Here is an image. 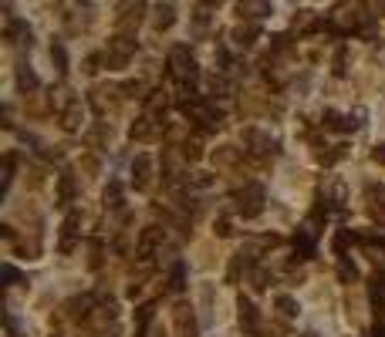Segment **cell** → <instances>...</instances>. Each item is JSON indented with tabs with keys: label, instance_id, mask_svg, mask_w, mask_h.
Wrapping results in <instances>:
<instances>
[{
	"label": "cell",
	"instance_id": "7c38bea8",
	"mask_svg": "<svg viewBox=\"0 0 385 337\" xmlns=\"http://www.w3.org/2000/svg\"><path fill=\"white\" fill-rule=\"evenodd\" d=\"M172 324H176L179 337H196V317H193V307L189 304L172 307Z\"/></svg>",
	"mask_w": 385,
	"mask_h": 337
},
{
	"label": "cell",
	"instance_id": "30bf717a",
	"mask_svg": "<svg viewBox=\"0 0 385 337\" xmlns=\"http://www.w3.org/2000/svg\"><path fill=\"white\" fill-rule=\"evenodd\" d=\"M237 310H240V314H237V317H240V327H244L247 334H257V331H261V310H257V304H254L250 297H240V300H237Z\"/></svg>",
	"mask_w": 385,
	"mask_h": 337
},
{
	"label": "cell",
	"instance_id": "d590c367",
	"mask_svg": "<svg viewBox=\"0 0 385 337\" xmlns=\"http://www.w3.org/2000/svg\"><path fill=\"white\" fill-rule=\"evenodd\" d=\"M213 159H216V162H220V166H233V162L240 159V152H237L233 145H223V149H220V152H216Z\"/></svg>",
	"mask_w": 385,
	"mask_h": 337
},
{
	"label": "cell",
	"instance_id": "ee69618b",
	"mask_svg": "<svg viewBox=\"0 0 385 337\" xmlns=\"http://www.w3.org/2000/svg\"><path fill=\"white\" fill-rule=\"evenodd\" d=\"M4 276H7V287H14L17 280H20V276H17V270H14V266H7V270H4Z\"/></svg>",
	"mask_w": 385,
	"mask_h": 337
},
{
	"label": "cell",
	"instance_id": "4dcf8cb0",
	"mask_svg": "<svg viewBox=\"0 0 385 337\" xmlns=\"http://www.w3.org/2000/svg\"><path fill=\"white\" fill-rule=\"evenodd\" d=\"M274 307L280 310V317H297V300L288 297V293H280L278 300H274Z\"/></svg>",
	"mask_w": 385,
	"mask_h": 337
},
{
	"label": "cell",
	"instance_id": "f35d334b",
	"mask_svg": "<svg viewBox=\"0 0 385 337\" xmlns=\"http://www.w3.org/2000/svg\"><path fill=\"white\" fill-rule=\"evenodd\" d=\"M250 280H254V290H267V283H271V274L267 270H250Z\"/></svg>",
	"mask_w": 385,
	"mask_h": 337
},
{
	"label": "cell",
	"instance_id": "4fadbf2b",
	"mask_svg": "<svg viewBox=\"0 0 385 337\" xmlns=\"http://www.w3.org/2000/svg\"><path fill=\"white\" fill-rule=\"evenodd\" d=\"M129 135H132V142H153V138L159 135V118H155L153 111L142 115V118H136V125L129 128Z\"/></svg>",
	"mask_w": 385,
	"mask_h": 337
},
{
	"label": "cell",
	"instance_id": "d6986e66",
	"mask_svg": "<svg viewBox=\"0 0 385 337\" xmlns=\"http://www.w3.org/2000/svg\"><path fill=\"white\" fill-rule=\"evenodd\" d=\"M230 37L237 47H254L261 41V27H257V24H240V27H233Z\"/></svg>",
	"mask_w": 385,
	"mask_h": 337
},
{
	"label": "cell",
	"instance_id": "5bb4252c",
	"mask_svg": "<svg viewBox=\"0 0 385 337\" xmlns=\"http://www.w3.org/2000/svg\"><path fill=\"white\" fill-rule=\"evenodd\" d=\"M78 196V183H75V172L71 168H61V176H58V206L68 209Z\"/></svg>",
	"mask_w": 385,
	"mask_h": 337
},
{
	"label": "cell",
	"instance_id": "83f0119b",
	"mask_svg": "<svg viewBox=\"0 0 385 337\" xmlns=\"http://www.w3.org/2000/svg\"><path fill=\"white\" fill-rule=\"evenodd\" d=\"M153 314H155V304H142L139 310H136V324H139V337H146V331H149V324H153Z\"/></svg>",
	"mask_w": 385,
	"mask_h": 337
},
{
	"label": "cell",
	"instance_id": "8992f818",
	"mask_svg": "<svg viewBox=\"0 0 385 337\" xmlns=\"http://www.w3.org/2000/svg\"><path fill=\"white\" fill-rule=\"evenodd\" d=\"M153 172H155V166H153V159H149L146 152L132 159V185H136L139 192H146V189L153 185Z\"/></svg>",
	"mask_w": 385,
	"mask_h": 337
},
{
	"label": "cell",
	"instance_id": "b9f144b4",
	"mask_svg": "<svg viewBox=\"0 0 385 337\" xmlns=\"http://www.w3.org/2000/svg\"><path fill=\"white\" fill-rule=\"evenodd\" d=\"M216 236H233L230 219H216Z\"/></svg>",
	"mask_w": 385,
	"mask_h": 337
},
{
	"label": "cell",
	"instance_id": "e575fe53",
	"mask_svg": "<svg viewBox=\"0 0 385 337\" xmlns=\"http://www.w3.org/2000/svg\"><path fill=\"white\" fill-rule=\"evenodd\" d=\"M51 61H54V68H58V71H68V54H64V47L58 44V41H54V44H51Z\"/></svg>",
	"mask_w": 385,
	"mask_h": 337
},
{
	"label": "cell",
	"instance_id": "1f68e13d",
	"mask_svg": "<svg viewBox=\"0 0 385 337\" xmlns=\"http://www.w3.org/2000/svg\"><path fill=\"white\" fill-rule=\"evenodd\" d=\"M362 125H365V108H355L345 115V132H358Z\"/></svg>",
	"mask_w": 385,
	"mask_h": 337
},
{
	"label": "cell",
	"instance_id": "ac0fdd59",
	"mask_svg": "<svg viewBox=\"0 0 385 337\" xmlns=\"http://www.w3.org/2000/svg\"><path fill=\"white\" fill-rule=\"evenodd\" d=\"M92 310H95V297L85 293V297H75V300L68 304V317H71V321H88Z\"/></svg>",
	"mask_w": 385,
	"mask_h": 337
},
{
	"label": "cell",
	"instance_id": "7402d4cb",
	"mask_svg": "<svg viewBox=\"0 0 385 337\" xmlns=\"http://www.w3.org/2000/svg\"><path fill=\"white\" fill-rule=\"evenodd\" d=\"M294 250H297V260H311L314 257V233L301 230L294 236Z\"/></svg>",
	"mask_w": 385,
	"mask_h": 337
},
{
	"label": "cell",
	"instance_id": "5b68a950",
	"mask_svg": "<svg viewBox=\"0 0 385 337\" xmlns=\"http://www.w3.org/2000/svg\"><path fill=\"white\" fill-rule=\"evenodd\" d=\"M244 145L247 155H254V159H274L278 155V138L263 128H244Z\"/></svg>",
	"mask_w": 385,
	"mask_h": 337
},
{
	"label": "cell",
	"instance_id": "52a82bcc",
	"mask_svg": "<svg viewBox=\"0 0 385 337\" xmlns=\"http://www.w3.org/2000/svg\"><path fill=\"white\" fill-rule=\"evenodd\" d=\"M162 236H166V230H159V226H146L139 236V246H136V253H139V260H153L155 250L162 246Z\"/></svg>",
	"mask_w": 385,
	"mask_h": 337
},
{
	"label": "cell",
	"instance_id": "f1b7e54d",
	"mask_svg": "<svg viewBox=\"0 0 385 337\" xmlns=\"http://www.w3.org/2000/svg\"><path fill=\"white\" fill-rule=\"evenodd\" d=\"M345 155H348V149H345V145H331L328 152H318V162H321V166H335V162H341Z\"/></svg>",
	"mask_w": 385,
	"mask_h": 337
},
{
	"label": "cell",
	"instance_id": "8fae6325",
	"mask_svg": "<svg viewBox=\"0 0 385 337\" xmlns=\"http://www.w3.org/2000/svg\"><path fill=\"white\" fill-rule=\"evenodd\" d=\"M365 209L375 223H385V185L372 183L365 185Z\"/></svg>",
	"mask_w": 385,
	"mask_h": 337
},
{
	"label": "cell",
	"instance_id": "6da1fadb",
	"mask_svg": "<svg viewBox=\"0 0 385 337\" xmlns=\"http://www.w3.org/2000/svg\"><path fill=\"white\" fill-rule=\"evenodd\" d=\"M176 105H179V111H183L196 128H203V132H216V128L223 125V111L213 108L210 102H203L200 94H193V88H183Z\"/></svg>",
	"mask_w": 385,
	"mask_h": 337
},
{
	"label": "cell",
	"instance_id": "2e32d148",
	"mask_svg": "<svg viewBox=\"0 0 385 337\" xmlns=\"http://www.w3.org/2000/svg\"><path fill=\"white\" fill-rule=\"evenodd\" d=\"M81 118H85L81 98H68V105L61 108V128L64 132H78V128H81Z\"/></svg>",
	"mask_w": 385,
	"mask_h": 337
},
{
	"label": "cell",
	"instance_id": "9a60e30c",
	"mask_svg": "<svg viewBox=\"0 0 385 337\" xmlns=\"http://www.w3.org/2000/svg\"><path fill=\"white\" fill-rule=\"evenodd\" d=\"M142 20V0H136V4H122L119 7V31L122 34H132L136 27H139Z\"/></svg>",
	"mask_w": 385,
	"mask_h": 337
},
{
	"label": "cell",
	"instance_id": "484cf974",
	"mask_svg": "<svg viewBox=\"0 0 385 337\" xmlns=\"http://www.w3.org/2000/svg\"><path fill=\"white\" fill-rule=\"evenodd\" d=\"M105 206H108V209H119V206H122V183H119V179H108V185H105Z\"/></svg>",
	"mask_w": 385,
	"mask_h": 337
},
{
	"label": "cell",
	"instance_id": "d4e9b609",
	"mask_svg": "<svg viewBox=\"0 0 385 337\" xmlns=\"http://www.w3.org/2000/svg\"><path fill=\"white\" fill-rule=\"evenodd\" d=\"M321 128H328V132H345V115H338L335 108H324L321 111Z\"/></svg>",
	"mask_w": 385,
	"mask_h": 337
},
{
	"label": "cell",
	"instance_id": "44dd1931",
	"mask_svg": "<svg viewBox=\"0 0 385 337\" xmlns=\"http://www.w3.org/2000/svg\"><path fill=\"white\" fill-rule=\"evenodd\" d=\"M85 142H88L92 149H102V145H108V142H112V125L98 122L92 132H85Z\"/></svg>",
	"mask_w": 385,
	"mask_h": 337
},
{
	"label": "cell",
	"instance_id": "4316f807",
	"mask_svg": "<svg viewBox=\"0 0 385 337\" xmlns=\"http://www.w3.org/2000/svg\"><path fill=\"white\" fill-rule=\"evenodd\" d=\"M338 280L341 283H355L358 280V266L348 257H338Z\"/></svg>",
	"mask_w": 385,
	"mask_h": 337
},
{
	"label": "cell",
	"instance_id": "7dc6e473",
	"mask_svg": "<svg viewBox=\"0 0 385 337\" xmlns=\"http://www.w3.org/2000/svg\"><path fill=\"white\" fill-rule=\"evenodd\" d=\"M301 337H318V334H311V331H308V334H301Z\"/></svg>",
	"mask_w": 385,
	"mask_h": 337
},
{
	"label": "cell",
	"instance_id": "74e56055",
	"mask_svg": "<svg viewBox=\"0 0 385 337\" xmlns=\"http://www.w3.org/2000/svg\"><path fill=\"white\" fill-rule=\"evenodd\" d=\"M102 257H105V246H102V240H92V257H88V266H92V270H98V266H102Z\"/></svg>",
	"mask_w": 385,
	"mask_h": 337
},
{
	"label": "cell",
	"instance_id": "277c9868",
	"mask_svg": "<svg viewBox=\"0 0 385 337\" xmlns=\"http://www.w3.org/2000/svg\"><path fill=\"white\" fill-rule=\"evenodd\" d=\"M132 54H136V37H132V34H122V31H119L115 37H112V41H108L105 54H102L105 61H102V64L115 71V68H125Z\"/></svg>",
	"mask_w": 385,
	"mask_h": 337
},
{
	"label": "cell",
	"instance_id": "8d00e7d4",
	"mask_svg": "<svg viewBox=\"0 0 385 337\" xmlns=\"http://www.w3.org/2000/svg\"><path fill=\"white\" fill-rule=\"evenodd\" d=\"M358 243L379 246V250H385V233H358Z\"/></svg>",
	"mask_w": 385,
	"mask_h": 337
},
{
	"label": "cell",
	"instance_id": "cb8c5ba5",
	"mask_svg": "<svg viewBox=\"0 0 385 337\" xmlns=\"http://www.w3.org/2000/svg\"><path fill=\"white\" fill-rule=\"evenodd\" d=\"M170 290L172 293H183L186 290V263L183 260L172 263V270H170Z\"/></svg>",
	"mask_w": 385,
	"mask_h": 337
},
{
	"label": "cell",
	"instance_id": "836d02e7",
	"mask_svg": "<svg viewBox=\"0 0 385 337\" xmlns=\"http://www.w3.org/2000/svg\"><path fill=\"white\" fill-rule=\"evenodd\" d=\"M210 88H213V94L216 98H230L233 94V88H230V81L223 75H213V81H210Z\"/></svg>",
	"mask_w": 385,
	"mask_h": 337
},
{
	"label": "cell",
	"instance_id": "603a6c76",
	"mask_svg": "<svg viewBox=\"0 0 385 337\" xmlns=\"http://www.w3.org/2000/svg\"><path fill=\"white\" fill-rule=\"evenodd\" d=\"M17 88L28 94V92H34L37 88V75H34L28 64H17Z\"/></svg>",
	"mask_w": 385,
	"mask_h": 337
},
{
	"label": "cell",
	"instance_id": "60d3db41",
	"mask_svg": "<svg viewBox=\"0 0 385 337\" xmlns=\"http://www.w3.org/2000/svg\"><path fill=\"white\" fill-rule=\"evenodd\" d=\"M183 155L189 159V162H196L203 152H200V145H196V142H186V145H183Z\"/></svg>",
	"mask_w": 385,
	"mask_h": 337
},
{
	"label": "cell",
	"instance_id": "7a4b0ae2",
	"mask_svg": "<svg viewBox=\"0 0 385 337\" xmlns=\"http://www.w3.org/2000/svg\"><path fill=\"white\" fill-rule=\"evenodd\" d=\"M170 75L179 88H193L200 81V68H196V58L189 54L186 44H176L170 51Z\"/></svg>",
	"mask_w": 385,
	"mask_h": 337
},
{
	"label": "cell",
	"instance_id": "f546056e",
	"mask_svg": "<svg viewBox=\"0 0 385 337\" xmlns=\"http://www.w3.org/2000/svg\"><path fill=\"white\" fill-rule=\"evenodd\" d=\"M355 240H358V233H352V230H338L335 233V253H338V257H345V250H348V243H355Z\"/></svg>",
	"mask_w": 385,
	"mask_h": 337
},
{
	"label": "cell",
	"instance_id": "3957f363",
	"mask_svg": "<svg viewBox=\"0 0 385 337\" xmlns=\"http://www.w3.org/2000/svg\"><path fill=\"white\" fill-rule=\"evenodd\" d=\"M233 202H237V213L244 216V219H254V216H261L263 206H267V189L250 179V183H244L233 192Z\"/></svg>",
	"mask_w": 385,
	"mask_h": 337
},
{
	"label": "cell",
	"instance_id": "7bdbcfd3",
	"mask_svg": "<svg viewBox=\"0 0 385 337\" xmlns=\"http://www.w3.org/2000/svg\"><path fill=\"white\" fill-rule=\"evenodd\" d=\"M372 162H379V166H385V142H382V145H375V149H372Z\"/></svg>",
	"mask_w": 385,
	"mask_h": 337
},
{
	"label": "cell",
	"instance_id": "ba28073f",
	"mask_svg": "<svg viewBox=\"0 0 385 337\" xmlns=\"http://www.w3.org/2000/svg\"><path fill=\"white\" fill-rule=\"evenodd\" d=\"M267 14H271V0H237V17L244 24H257Z\"/></svg>",
	"mask_w": 385,
	"mask_h": 337
},
{
	"label": "cell",
	"instance_id": "ffe728a7",
	"mask_svg": "<svg viewBox=\"0 0 385 337\" xmlns=\"http://www.w3.org/2000/svg\"><path fill=\"white\" fill-rule=\"evenodd\" d=\"M372 304H375V314H385V270L372 274Z\"/></svg>",
	"mask_w": 385,
	"mask_h": 337
},
{
	"label": "cell",
	"instance_id": "e0dca14e",
	"mask_svg": "<svg viewBox=\"0 0 385 337\" xmlns=\"http://www.w3.org/2000/svg\"><path fill=\"white\" fill-rule=\"evenodd\" d=\"M172 24H176V11H172L170 0H159L153 7V27L155 31H170Z\"/></svg>",
	"mask_w": 385,
	"mask_h": 337
},
{
	"label": "cell",
	"instance_id": "bcb514c9",
	"mask_svg": "<svg viewBox=\"0 0 385 337\" xmlns=\"http://www.w3.org/2000/svg\"><path fill=\"white\" fill-rule=\"evenodd\" d=\"M206 4H223V0H206Z\"/></svg>",
	"mask_w": 385,
	"mask_h": 337
},
{
	"label": "cell",
	"instance_id": "d6a6232c",
	"mask_svg": "<svg viewBox=\"0 0 385 337\" xmlns=\"http://www.w3.org/2000/svg\"><path fill=\"white\" fill-rule=\"evenodd\" d=\"M14 166H17V155L7 152L4 155V192L11 189V183H14Z\"/></svg>",
	"mask_w": 385,
	"mask_h": 337
},
{
	"label": "cell",
	"instance_id": "ab89813d",
	"mask_svg": "<svg viewBox=\"0 0 385 337\" xmlns=\"http://www.w3.org/2000/svg\"><path fill=\"white\" fill-rule=\"evenodd\" d=\"M345 61H348V54H345V47H338V54H335V78H345Z\"/></svg>",
	"mask_w": 385,
	"mask_h": 337
},
{
	"label": "cell",
	"instance_id": "f6af8a7d",
	"mask_svg": "<svg viewBox=\"0 0 385 337\" xmlns=\"http://www.w3.org/2000/svg\"><path fill=\"white\" fill-rule=\"evenodd\" d=\"M375 14L385 17V0H379V4H375Z\"/></svg>",
	"mask_w": 385,
	"mask_h": 337
},
{
	"label": "cell",
	"instance_id": "9c48e42d",
	"mask_svg": "<svg viewBox=\"0 0 385 337\" xmlns=\"http://www.w3.org/2000/svg\"><path fill=\"white\" fill-rule=\"evenodd\" d=\"M78 226H81V216H78V213H68V216H64L61 233H58V250H61V253H71V250H75L78 233H81Z\"/></svg>",
	"mask_w": 385,
	"mask_h": 337
}]
</instances>
